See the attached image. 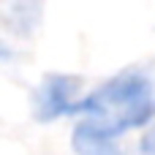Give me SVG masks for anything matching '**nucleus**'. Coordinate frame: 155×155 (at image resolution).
Instances as JSON below:
<instances>
[{"instance_id":"nucleus-3","label":"nucleus","mask_w":155,"mask_h":155,"mask_svg":"<svg viewBox=\"0 0 155 155\" xmlns=\"http://www.w3.org/2000/svg\"><path fill=\"white\" fill-rule=\"evenodd\" d=\"M71 147L76 155H128L120 144V136L106 134L84 120H79L71 131Z\"/></svg>"},{"instance_id":"nucleus-2","label":"nucleus","mask_w":155,"mask_h":155,"mask_svg":"<svg viewBox=\"0 0 155 155\" xmlns=\"http://www.w3.org/2000/svg\"><path fill=\"white\" fill-rule=\"evenodd\" d=\"M82 79L74 74H46L33 93V117L38 123H54L79 112L84 98Z\"/></svg>"},{"instance_id":"nucleus-5","label":"nucleus","mask_w":155,"mask_h":155,"mask_svg":"<svg viewBox=\"0 0 155 155\" xmlns=\"http://www.w3.org/2000/svg\"><path fill=\"white\" fill-rule=\"evenodd\" d=\"M139 150H142V155H155V123L144 131V136L139 139Z\"/></svg>"},{"instance_id":"nucleus-1","label":"nucleus","mask_w":155,"mask_h":155,"mask_svg":"<svg viewBox=\"0 0 155 155\" xmlns=\"http://www.w3.org/2000/svg\"><path fill=\"white\" fill-rule=\"evenodd\" d=\"M76 117L114 136L136 128H150L155 123L153 76L139 65L123 68L82 98Z\"/></svg>"},{"instance_id":"nucleus-4","label":"nucleus","mask_w":155,"mask_h":155,"mask_svg":"<svg viewBox=\"0 0 155 155\" xmlns=\"http://www.w3.org/2000/svg\"><path fill=\"white\" fill-rule=\"evenodd\" d=\"M44 11V0H5L3 3V22L8 30L27 35L30 30L38 27Z\"/></svg>"}]
</instances>
